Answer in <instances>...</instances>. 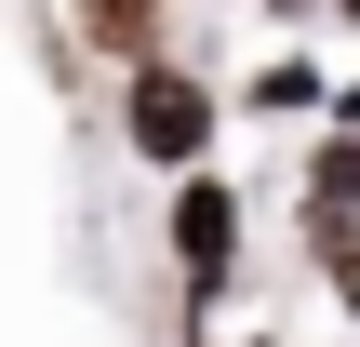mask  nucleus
Returning <instances> with one entry per match:
<instances>
[{
	"mask_svg": "<svg viewBox=\"0 0 360 347\" xmlns=\"http://www.w3.org/2000/svg\"><path fill=\"white\" fill-rule=\"evenodd\" d=\"M214 134H227V94H214L187 53H160V67H134V80H120V147H134L147 174H200V160H214Z\"/></svg>",
	"mask_w": 360,
	"mask_h": 347,
	"instance_id": "1",
	"label": "nucleus"
},
{
	"mask_svg": "<svg viewBox=\"0 0 360 347\" xmlns=\"http://www.w3.org/2000/svg\"><path fill=\"white\" fill-rule=\"evenodd\" d=\"M240 214H254V201H240L214 160H200V174H174V214H160V227H174V281H187V308H214V294H227V267H240Z\"/></svg>",
	"mask_w": 360,
	"mask_h": 347,
	"instance_id": "2",
	"label": "nucleus"
},
{
	"mask_svg": "<svg viewBox=\"0 0 360 347\" xmlns=\"http://www.w3.org/2000/svg\"><path fill=\"white\" fill-rule=\"evenodd\" d=\"M67 27H80L94 53H120V80L174 53V13H160V0H67Z\"/></svg>",
	"mask_w": 360,
	"mask_h": 347,
	"instance_id": "3",
	"label": "nucleus"
},
{
	"mask_svg": "<svg viewBox=\"0 0 360 347\" xmlns=\"http://www.w3.org/2000/svg\"><path fill=\"white\" fill-rule=\"evenodd\" d=\"M321 107H334V80H321L307 53H267V67L227 94V120H267V134H281V120H321Z\"/></svg>",
	"mask_w": 360,
	"mask_h": 347,
	"instance_id": "4",
	"label": "nucleus"
},
{
	"mask_svg": "<svg viewBox=\"0 0 360 347\" xmlns=\"http://www.w3.org/2000/svg\"><path fill=\"white\" fill-rule=\"evenodd\" d=\"M321 281H334V308H347V321H360V241H347V254H334V267H321Z\"/></svg>",
	"mask_w": 360,
	"mask_h": 347,
	"instance_id": "5",
	"label": "nucleus"
},
{
	"mask_svg": "<svg viewBox=\"0 0 360 347\" xmlns=\"http://www.w3.org/2000/svg\"><path fill=\"white\" fill-rule=\"evenodd\" d=\"M321 120H334V134H360V67L334 80V107H321Z\"/></svg>",
	"mask_w": 360,
	"mask_h": 347,
	"instance_id": "6",
	"label": "nucleus"
}]
</instances>
